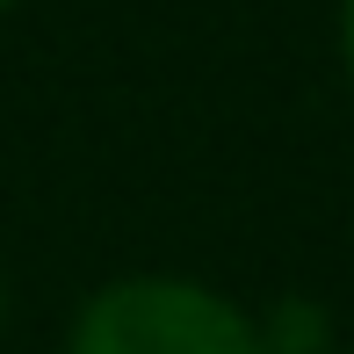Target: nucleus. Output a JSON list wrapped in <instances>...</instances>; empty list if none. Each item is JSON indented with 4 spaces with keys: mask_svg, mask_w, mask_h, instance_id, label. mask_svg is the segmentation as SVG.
Instances as JSON below:
<instances>
[{
    "mask_svg": "<svg viewBox=\"0 0 354 354\" xmlns=\"http://www.w3.org/2000/svg\"><path fill=\"white\" fill-rule=\"evenodd\" d=\"M73 354H268L246 304L188 275L102 282L73 318Z\"/></svg>",
    "mask_w": 354,
    "mask_h": 354,
    "instance_id": "1",
    "label": "nucleus"
},
{
    "mask_svg": "<svg viewBox=\"0 0 354 354\" xmlns=\"http://www.w3.org/2000/svg\"><path fill=\"white\" fill-rule=\"evenodd\" d=\"M253 326H261L268 354H333V318L318 311L311 297H289L275 311H253Z\"/></svg>",
    "mask_w": 354,
    "mask_h": 354,
    "instance_id": "2",
    "label": "nucleus"
},
{
    "mask_svg": "<svg viewBox=\"0 0 354 354\" xmlns=\"http://www.w3.org/2000/svg\"><path fill=\"white\" fill-rule=\"evenodd\" d=\"M340 44H347V73H354V0L340 8Z\"/></svg>",
    "mask_w": 354,
    "mask_h": 354,
    "instance_id": "3",
    "label": "nucleus"
},
{
    "mask_svg": "<svg viewBox=\"0 0 354 354\" xmlns=\"http://www.w3.org/2000/svg\"><path fill=\"white\" fill-rule=\"evenodd\" d=\"M0 326H8V282H0Z\"/></svg>",
    "mask_w": 354,
    "mask_h": 354,
    "instance_id": "4",
    "label": "nucleus"
},
{
    "mask_svg": "<svg viewBox=\"0 0 354 354\" xmlns=\"http://www.w3.org/2000/svg\"><path fill=\"white\" fill-rule=\"evenodd\" d=\"M0 8H8V0H0Z\"/></svg>",
    "mask_w": 354,
    "mask_h": 354,
    "instance_id": "5",
    "label": "nucleus"
}]
</instances>
